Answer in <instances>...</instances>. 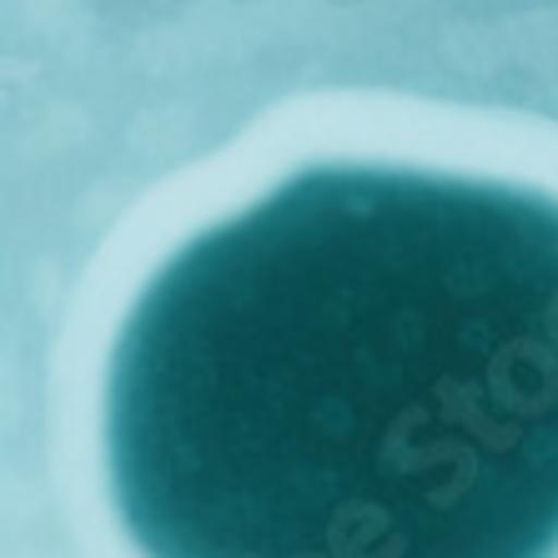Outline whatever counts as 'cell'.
<instances>
[{
    "label": "cell",
    "instance_id": "obj_1",
    "mask_svg": "<svg viewBox=\"0 0 558 558\" xmlns=\"http://www.w3.org/2000/svg\"><path fill=\"white\" fill-rule=\"evenodd\" d=\"M106 458L146 558H558V202L282 182L131 307Z\"/></svg>",
    "mask_w": 558,
    "mask_h": 558
}]
</instances>
